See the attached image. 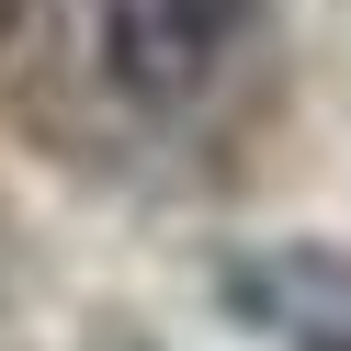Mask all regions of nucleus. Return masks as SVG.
Masks as SVG:
<instances>
[{
	"label": "nucleus",
	"mask_w": 351,
	"mask_h": 351,
	"mask_svg": "<svg viewBox=\"0 0 351 351\" xmlns=\"http://www.w3.org/2000/svg\"><path fill=\"white\" fill-rule=\"evenodd\" d=\"M12 34H23V0H0V46H12Z\"/></svg>",
	"instance_id": "3"
},
{
	"label": "nucleus",
	"mask_w": 351,
	"mask_h": 351,
	"mask_svg": "<svg viewBox=\"0 0 351 351\" xmlns=\"http://www.w3.org/2000/svg\"><path fill=\"white\" fill-rule=\"evenodd\" d=\"M261 0H102V80L125 102H182L227 69Z\"/></svg>",
	"instance_id": "1"
},
{
	"label": "nucleus",
	"mask_w": 351,
	"mask_h": 351,
	"mask_svg": "<svg viewBox=\"0 0 351 351\" xmlns=\"http://www.w3.org/2000/svg\"><path fill=\"white\" fill-rule=\"evenodd\" d=\"M227 317L272 351H351V250L283 238V250H227L215 272Z\"/></svg>",
	"instance_id": "2"
}]
</instances>
